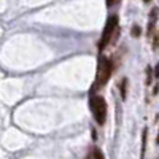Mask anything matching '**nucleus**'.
<instances>
[{
  "label": "nucleus",
  "instance_id": "obj_1",
  "mask_svg": "<svg viewBox=\"0 0 159 159\" xmlns=\"http://www.w3.org/2000/svg\"><path fill=\"white\" fill-rule=\"evenodd\" d=\"M89 108L92 111V116H94L96 123L97 124H105V121H107V102H105V99L102 96H91L89 99Z\"/></svg>",
  "mask_w": 159,
  "mask_h": 159
},
{
  "label": "nucleus",
  "instance_id": "obj_2",
  "mask_svg": "<svg viewBox=\"0 0 159 159\" xmlns=\"http://www.w3.org/2000/svg\"><path fill=\"white\" fill-rule=\"evenodd\" d=\"M118 27V16H111L108 18L107 24H105V27H103V32H102V38H100V42H99V49H105L110 42H111V38H113V34Z\"/></svg>",
  "mask_w": 159,
  "mask_h": 159
},
{
  "label": "nucleus",
  "instance_id": "obj_3",
  "mask_svg": "<svg viewBox=\"0 0 159 159\" xmlns=\"http://www.w3.org/2000/svg\"><path fill=\"white\" fill-rule=\"evenodd\" d=\"M111 72H113L111 61L107 59V57H102L100 62H99V69H97V84L99 86H103L110 80Z\"/></svg>",
  "mask_w": 159,
  "mask_h": 159
},
{
  "label": "nucleus",
  "instance_id": "obj_4",
  "mask_svg": "<svg viewBox=\"0 0 159 159\" xmlns=\"http://www.w3.org/2000/svg\"><path fill=\"white\" fill-rule=\"evenodd\" d=\"M145 148H147V129L143 130V135H142V159L145 154Z\"/></svg>",
  "mask_w": 159,
  "mask_h": 159
},
{
  "label": "nucleus",
  "instance_id": "obj_5",
  "mask_svg": "<svg viewBox=\"0 0 159 159\" xmlns=\"http://www.w3.org/2000/svg\"><path fill=\"white\" fill-rule=\"evenodd\" d=\"M94 159H105V157H103V153H102L99 148L94 150Z\"/></svg>",
  "mask_w": 159,
  "mask_h": 159
},
{
  "label": "nucleus",
  "instance_id": "obj_6",
  "mask_svg": "<svg viewBox=\"0 0 159 159\" xmlns=\"http://www.w3.org/2000/svg\"><path fill=\"white\" fill-rule=\"evenodd\" d=\"M139 34H140V27H134V29H132V37H139Z\"/></svg>",
  "mask_w": 159,
  "mask_h": 159
},
{
  "label": "nucleus",
  "instance_id": "obj_7",
  "mask_svg": "<svg viewBox=\"0 0 159 159\" xmlns=\"http://www.w3.org/2000/svg\"><path fill=\"white\" fill-rule=\"evenodd\" d=\"M107 3H108V5H115L116 0H107Z\"/></svg>",
  "mask_w": 159,
  "mask_h": 159
},
{
  "label": "nucleus",
  "instance_id": "obj_8",
  "mask_svg": "<svg viewBox=\"0 0 159 159\" xmlns=\"http://www.w3.org/2000/svg\"><path fill=\"white\" fill-rule=\"evenodd\" d=\"M145 2H150V0H145Z\"/></svg>",
  "mask_w": 159,
  "mask_h": 159
},
{
  "label": "nucleus",
  "instance_id": "obj_9",
  "mask_svg": "<svg viewBox=\"0 0 159 159\" xmlns=\"http://www.w3.org/2000/svg\"><path fill=\"white\" fill-rule=\"evenodd\" d=\"M116 2H118V0H116Z\"/></svg>",
  "mask_w": 159,
  "mask_h": 159
}]
</instances>
